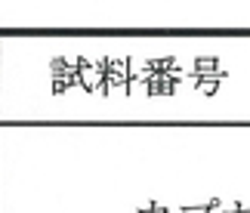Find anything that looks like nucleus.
<instances>
[{"instance_id":"nucleus-1","label":"nucleus","mask_w":250,"mask_h":213,"mask_svg":"<svg viewBox=\"0 0 250 213\" xmlns=\"http://www.w3.org/2000/svg\"><path fill=\"white\" fill-rule=\"evenodd\" d=\"M198 68H216V59H198Z\"/></svg>"},{"instance_id":"nucleus-2","label":"nucleus","mask_w":250,"mask_h":213,"mask_svg":"<svg viewBox=\"0 0 250 213\" xmlns=\"http://www.w3.org/2000/svg\"><path fill=\"white\" fill-rule=\"evenodd\" d=\"M241 213H250V207H247V210H241Z\"/></svg>"}]
</instances>
